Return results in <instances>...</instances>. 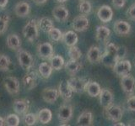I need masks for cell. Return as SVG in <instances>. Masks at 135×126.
<instances>
[{"label":"cell","mask_w":135,"mask_h":126,"mask_svg":"<svg viewBox=\"0 0 135 126\" xmlns=\"http://www.w3.org/2000/svg\"><path fill=\"white\" fill-rule=\"evenodd\" d=\"M111 35V30L107 26L104 25H99L95 30V39L98 41L105 42Z\"/></svg>","instance_id":"obj_25"},{"label":"cell","mask_w":135,"mask_h":126,"mask_svg":"<svg viewBox=\"0 0 135 126\" xmlns=\"http://www.w3.org/2000/svg\"><path fill=\"white\" fill-rule=\"evenodd\" d=\"M8 3V0H0V8H4Z\"/></svg>","instance_id":"obj_43"},{"label":"cell","mask_w":135,"mask_h":126,"mask_svg":"<svg viewBox=\"0 0 135 126\" xmlns=\"http://www.w3.org/2000/svg\"><path fill=\"white\" fill-rule=\"evenodd\" d=\"M101 87L98 82L95 81H87L85 87H84V92H86L89 96L92 98L98 97L100 93Z\"/></svg>","instance_id":"obj_21"},{"label":"cell","mask_w":135,"mask_h":126,"mask_svg":"<svg viewBox=\"0 0 135 126\" xmlns=\"http://www.w3.org/2000/svg\"><path fill=\"white\" fill-rule=\"evenodd\" d=\"M6 45L8 48L13 50H18L21 46V40L16 34H10L7 37Z\"/></svg>","instance_id":"obj_26"},{"label":"cell","mask_w":135,"mask_h":126,"mask_svg":"<svg viewBox=\"0 0 135 126\" xmlns=\"http://www.w3.org/2000/svg\"><path fill=\"white\" fill-rule=\"evenodd\" d=\"M72 28L74 31L83 32L85 31L90 26V20L85 15H79L74 19L71 24Z\"/></svg>","instance_id":"obj_9"},{"label":"cell","mask_w":135,"mask_h":126,"mask_svg":"<svg viewBox=\"0 0 135 126\" xmlns=\"http://www.w3.org/2000/svg\"><path fill=\"white\" fill-rule=\"evenodd\" d=\"M78 40H79V38H78L77 34H76L74 30H69V31L62 34V41L67 46H69V47L75 45L77 44Z\"/></svg>","instance_id":"obj_24"},{"label":"cell","mask_w":135,"mask_h":126,"mask_svg":"<svg viewBox=\"0 0 135 126\" xmlns=\"http://www.w3.org/2000/svg\"><path fill=\"white\" fill-rule=\"evenodd\" d=\"M127 53H128V50L125 46H117V61L123 60L127 56Z\"/></svg>","instance_id":"obj_39"},{"label":"cell","mask_w":135,"mask_h":126,"mask_svg":"<svg viewBox=\"0 0 135 126\" xmlns=\"http://www.w3.org/2000/svg\"><path fill=\"white\" fill-rule=\"evenodd\" d=\"M83 65L79 60H70L64 64V68L66 72L70 76H75L79 71H81Z\"/></svg>","instance_id":"obj_20"},{"label":"cell","mask_w":135,"mask_h":126,"mask_svg":"<svg viewBox=\"0 0 135 126\" xmlns=\"http://www.w3.org/2000/svg\"><path fill=\"white\" fill-rule=\"evenodd\" d=\"M114 126H117V125H120V126H123L125 125L124 124H122V123H120V121H118V122H116V123H114L113 124Z\"/></svg>","instance_id":"obj_47"},{"label":"cell","mask_w":135,"mask_h":126,"mask_svg":"<svg viewBox=\"0 0 135 126\" xmlns=\"http://www.w3.org/2000/svg\"><path fill=\"white\" fill-rule=\"evenodd\" d=\"M11 61L9 57L4 54H0V71H7L9 69Z\"/></svg>","instance_id":"obj_35"},{"label":"cell","mask_w":135,"mask_h":126,"mask_svg":"<svg viewBox=\"0 0 135 126\" xmlns=\"http://www.w3.org/2000/svg\"><path fill=\"white\" fill-rule=\"evenodd\" d=\"M3 85L7 92L11 95H16L20 92L19 80L15 77H6L3 79Z\"/></svg>","instance_id":"obj_10"},{"label":"cell","mask_w":135,"mask_h":126,"mask_svg":"<svg viewBox=\"0 0 135 126\" xmlns=\"http://www.w3.org/2000/svg\"><path fill=\"white\" fill-rule=\"evenodd\" d=\"M99 100L100 104L103 108H107L113 102V94L112 92L107 88H103L100 91V93L99 94Z\"/></svg>","instance_id":"obj_17"},{"label":"cell","mask_w":135,"mask_h":126,"mask_svg":"<svg viewBox=\"0 0 135 126\" xmlns=\"http://www.w3.org/2000/svg\"><path fill=\"white\" fill-rule=\"evenodd\" d=\"M4 121H5V125L18 126L20 124V119L17 113H10V114H8L5 119H4Z\"/></svg>","instance_id":"obj_33"},{"label":"cell","mask_w":135,"mask_h":126,"mask_svg":"<svg viewBox=\"0 0 135 126\" xmlns=\"http://www.w3.org/2000/svg\"><path fill=\"white\" fill-rule=\"evenodd\" d=\"M127 108L129 111H135V95H130L127 99Z\"/></svg>","instance_id":"obj_40"},{"label":"cell","mask_w":135,"mask_h":126,"mask_svg":"<svg viewBox=\"0 0 135 126\" xmlns=\"http://www.w3.org/2000/svg\"><path fill=\"white\" fill-rule=\"evenodd\" d=\"M36 121H37V116L33 113H26L23 117V122L25 125L32 126L36 123Z\"/></svg>","instance_id":"obj_37"},{"label":"cell","mask_w":135,"mask_h":126,"mask_svg":"<svg viewBox=\"0 0 135 126\" xmlns=\"http://www.w3.org/2000/svg\"><path fill=\"white\" fill-rule=\"evenodd\" d=\"M17 58L20 66L25 71H30L34 66L35 61L31 56V54L26 50L19 49L17 51Z\"/></svg>","instance_id":"obj_3"},{"label":"cell","mask_w":135,"mask_h":126,"mask_svg":"<svg viewBox=\"0 0 135 126\" xmlns=\"http://www.w3.org/2000/svg\"><path fill=\"white\" fill-rule=\"evenodd\" d=\"M30 12H31V6L27 2H19L15 7V14L20 18H25L28 16Z\"/></svg>","instance_id":"obj_22"},{"label":"cell","mask_w":135,"mask_h":126,"mask_svg":"<svg viewBox=\"0 0 135 126\" xmlns=\"http://www.w3.org/2000/svg\"><path fill=\"white\" fill-rule=\"evenodd\" d=\"M113 72L118 77H122L127 74H129L131 69H132V65L129 61L128 60H121L117 61V63L112 67Z\"/></svg>","instance_id":"obj_8"},{"label":"cell","mask_w":135,"mask_h":126,"mask_svg":"<svg viewBox=\"0 0 135 126\" xmlns=\"http://www.w3.org/2000/svg\"><path fill=\"white\" fill-rule=\"evenodd\" d=\"M73 116V107L70 104H63L60 106L57 112V119L62 123L69 122Z\"/></svg>","instance_id":"obj_11"},{"label":"cell","mask_w":135,"mask_h":126,"mask_svg":"<svg viewBox=\"0 0 135 126\" xmlns=\"http://www.w3.org/2000/svg\"><path fill=\"white\" fill-rule=\"evenodd\" d=\"M50 65L52 66V69L55 71H59L61 70L63 66H64V59H63L61 56L57 55V56H53L52 58L49 60Z\"/></svg>","instance_id":"obj_31"},{"label":"cell","mask_w":135,"mask_h":126,"mask_svg":"<svg viewBox=\"0 0 135 126\" xmlns=\"http://www.w3.org/2000/svg\"><path fill=\"white\" fill-rule=\"evenodd\" d=\"M114 31L118 35L125 36L129 35L131 31V25L128 22L124 20H117L113 25Z\"/></svg>","instance_id":"obj_13"},{"label":"cell","mask_w":135,"mask_h":126,"mask_svg":"<svg viewBox=\"0 0 135 126\" xmlns=\"http://www.w3.org/2000/svg\"><path fill=\"white\" fill-rule=\"evenodd\" d=\"M120 85L122 91L128 95H133L135 90V78L130 73L121 77Z\"/></svg>","instance_id":"obj_5"},{"label":"cell","mask_w":135,"mask_h":126,"mask_svg":"<svg viewBox=\"0 0 135 126\" xmlns=\"http://www.w3.org/2000/svg\"><path fill=\"white\" fill-rule=\"evenodd\" d=\"M30 103L26 99H17L13 104V109L18 115H25L29 110Z\"/></svg>","instance_id":"obj_19"},{"label":"cell","mask_w":135,"mask_h":126,"mask_svg":"<svg viewBox=\"0 0 135 126\" xmlns=\"http://www.w3.org/2000/svg\"><path fill=\"white\" fill-rule=\"evenodd\" d=\"M47 34L51 40H52L54 42H59L60 40H62L63 33L59 29L53 27Z\"/></svg>","instance_id":"obj_34"},{"label":"cell","mask_w":135,"mask_h":126,"mask_svg":"<svg viewBox=\"0 0 135 126\" xmlns=\"http://www.w3.org/2000/svg\"><path fill=\"white\" fill-rule=\"evenodd\" d=\"M8 16H0V35L6 32L8 26Z\"/></svg>","instance_id":"obj_38"},{"label":"cell","mask_w":135,"mask_h":126,"mask_svg":"<svg viewBox=\"0 0 135 126\" xmlns=\"http://www.w3.org/2000/svg\"><path fill=\"white\" fill-rule=\"evenodd\" d=\"M68 53H69V56L71 60H79L82 56L81 50H79V47H77V46H75V45L69 47Z\"/></svg>","instance_id":"obj_36"},{"label":"cell","mask_w":135,"mask_h":126,"mask_svg":"<svg viewBox=\"0 0 135 126\" xmlns=\"http://www.w3.org/2000/svg\"><path fill=\"white\" fill-rule=\"evenodd\" d=\"M59 96L61 98L66 101V102H69L71 100L72 97H73V91L69 87V84H68L67 81H62L58 85V88H57Z\"/></svg>","instance_id":"obj_16"},{"label":"cell","mask_w":135,"mask_h":126,"mask_svg":"<svg viewBox=\"0 0 135 126\" xmlns=\"http://www.w3.org/2000/svg\"><path fill=\"white\" fill-rule=\"evenodd\" d=\"M57 2H58V3H65L66 1H68V0H56Z\"/></svg>","instance_id":"obj_48"},{"label":"cell","mask_w":135,"mask_h":126,"mask_svg":"<svg viewBox=\"0 0 135 126\" xmlns=\"http://www.w3.org/2000/svg\"><path fill=\"white\" fill-rule=\"evenodd\" d=\"M100 61L105 66L112 68L117 61V46L111 42L105 45V52L101 54Z\"/></svg>","instance_id":"obj_1"},{"label":"cell","mask_w":135,"mask_h":126,"mask_svg":"<svg viewBox=\"0 0 135 126\" xmlns=\"http://www.w3.org/2000/svg\"><path fill=\"white\" fill-rule=\"evenodd\" d=\"M128 125H135V119H132V120L128 121Z\"/></svg>","instance_id":"obj_46"},{"label":"cell","mask_w":135,"mask_h":126,"mask_svg":"<svg viewBox=\"0 0 135 126\" xmlns=\"http://www.w3.org/2000/svg\"><path fill=\"white\" fill-rule=\"evenodd\" d=\"M88 80L82 77H72L69 80H67V82L69 84V87L74 92L76 93H82L84 92V87H85L86 82Z\"/></svg>","instance_id":"obj_6"},{"label":"cell","mask_w":135,"mask_h":126,"mask_svg":"<svg viewBox=\"0 0 135 126\" xmlns=\"http://www.w3.org/2000/svg\"><path fill=\"white\" fill-rule=\"evenodd\" d=\"M5 125V121H4V119L2 117H0V126Z\"/></svg>","instance_id":"obj_45"},{"label":"cell","mask_w":135,"mask_h":126,"mask_svg":"<svg viewBox=\"0 0 135 126\" xmlns=\"http://www.w3.org/2000/svg\"><path fill=\"white\" fill-rule=\"evenodd\" d=\"M36 50L39 57L46 61H49L54 56L53 47L52 44L48 43V42H44V43L39 44L37 45Z\"/></svg>","instance_id":"obj_7"},{"label":"cell","mask_w":135,"mask_h":126,"mask_svg":"<svg viewBox=\"0 0 135 126\" xmlns=\"http://www.w3.org/2000/svg\"><path fill=\"white\" fill-rule=\"evenodd\" d=\"M101 58V52L99 47L95 45L90 46L87 52V60L90 61L91 64H95V63H98L100 61Z\"/></svg>","instance_id":"obj_23"},{"label":"cell","mask_w":135,"mask_h":126,"mask_svg":"<svg viewBox=\"0 0 135 126\" xmlns=\"http://www.w3.org/2000/svg\"><path fill=\"white\" fill-rule=\"evenodd\" d=\"M22 82L26 90H32L37 85V76L35 71H30L25 75L22 79Z\"/></svg>","instance_id":"obj_18"},{"label":"cell","mask_w":135,"mask_h":126,"mask_svg":"<svg viewBox=\"0 0 135 126\" xmlns=\"http://www.w3.org/2000/svg\"><path fill=\"white\" fill-rule=\"evenodd\" d=\"M93 124V114L90 111H84L77 119V124L79 126H90Z\"/></svg>","instance_id":"obj_27"},{"label":"cell","mask_w":135,"mask_h":126,"mask_svg":"<svg viewBox=\"0 0 135 126\" xmlns=\"http://www.w3.org/2000/svg\"><path fill=\"white\" fill-rule=\"evenodd\" d=\"M41 97L46 103L52 104L57 101L59 97V93L57 89H55V88L52 87H46L42 90Z\"/></svg>","instance_id":"obj_14"},{"label":"cell","mask_w":135,"mask_h":126,"mask_svg":"<svg viewBox=\"0 0 135 126\" xmlns=\"http://www.w3.org/2000/svg\"><path fill=\"white\" fill-rule=\"evenodd\" d=\"M126 0H112V4L116 8H121L125 5Z\"/></svg>","instance_id":"obj_42"},{"label":"cell","mask_w":135,"mask_h":126,"mask_svg":"<svg viewBox=\"0 0 135 126\" xmlns=\"http://www.w3.org/2000/svg\"><path fill=\"white\" fill-rule=\"evenodd\" d=\"M92 6L88 0H81L79 3V11L81 14H89L91 12Z\"/></svg>","instance_id":"obj_32"},{"label":"cell","mask_w":135,"mask_h":126,"mask_svg":"<svg viewBox=\"0 0 135 126\" xmlns=\"http://www.w3.org/2000/svg\"><path fill=\"white\" fill-rule=\"evenodd\" d=\"M37 120L42 124H46L51 122L52 119V113L49 108H44L37 113Z\"/></svg>","instance_id":"obj_28"},{"label":"cell","mask_w":135,"mask_h":126,"mask_svg":"<svg viewBox=\"0 0 135 126\" xmlns=\"http://www.w3.org/2000/svg\"><path fill=\"white\" fill-rule=\"evenodd\" d=\"M23 35L30 42L35 41L39 36V28L36 19H31L23 28Z\"/></svg>","instance_id":"obj_2"},{"label":"cell","mask_w":135,"mask_h":126,"mask_svg":"<svg viewBox=\"0 0 135 126\" xmlns=\"http://www.w3.org/2000/svg\"><path fill=\"white\" fill-rule=\"evenodd\" d=\"M97 16L99 19L103 23H108L112 19L113 11L111 7L108 5H102L99 8L97 11Z\"/></svg>","instance_id":"obj_15"},{"label":"cell","mask_w":135,"mask_h":126,"mask_svg":"<svg viewBox=\"0 0 135 126\" xmlns=\"http://www.w3.org/2000/svg\"><path fill=\"white\" fill-rule=\"evenodd\" d=\"M104 114L107 119L112 121L113 123H116L122 119L123 115V110L118 105L111 104L107 108H104Z\"/></svg>","instance_id":"obj_4"},{"label":"cell","mask_w":135,"mask_h":126,"mask_svg":"<svg viewBox=\"0 0 135 126\" xmlns=\"http://www.w3.org/2000/svg\"><path fill=\"white\" fill-rule=\"evenodd\" d=\"M127 15L130 19L135 20V3H133V5H131L128 8V11H127Z\"/></svg>","instance_id":"obj_41"},{"label":"cell","mask_w":135,"mask_h":126,"mask_svg":"<svg viewBox=\"0 0 135 126\" xmlns=\"http://www.w3.org/2000/svg\"><path fill=\"white\" fill-rule=\"evenodd\" d=\"M37 24L38 28L45 33H48L54 27L52 20L47 18V17H42V18H41L37 21Z\"/></svg>","instance_id":"obj_29"},{"label":"cell","mask_w":135,"mask_h":126,"mask_svg":"<svg viewBox=\"0 0 135 126\" xmlns=\"http://www.w3.org/2000/svg\"><path fill=\"white\" fill-rule=\"evenodd\" d=\"M38 71L41 75V77L44 79H47L51 77V75L52 73V67L50 65V63L47 62H42L39 65L38 67Z\"/></svg>","instance_id":"obj_30"},{"label":"cell","mask_w":135,"mask_h":126,"mask_svg":"<svg viewBox=\"0 0 135 126\" xmlns=\"http://www.w3.org/2000/svg\"><path fill=\"white\" fill-rule=\"evenodd\" d=\"M52 16L54 17V19L61 23H64L69 17V10H68V8L63 5L56 6L52 9Z\"/></svg>","instance_id":"obj_12"},{"label":"cell","mask_w":135,"mask_h":126,"mask_svg":"<svg viewBox=\"0 0 135 126\" xmlns=\"http://www.w3.org/2000/svg\"><path fill=\"white\" fill-rule=\"evenodd\" d=\"M34 2L38 4V5H42V4H45L47 2V0H34Z\"/></svg>","instance_id":"obj_44"}]
</instances>
